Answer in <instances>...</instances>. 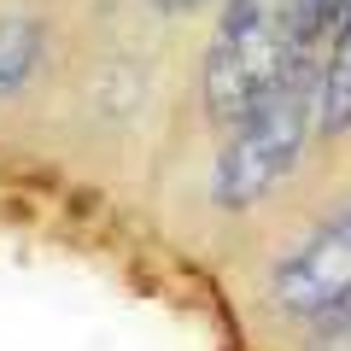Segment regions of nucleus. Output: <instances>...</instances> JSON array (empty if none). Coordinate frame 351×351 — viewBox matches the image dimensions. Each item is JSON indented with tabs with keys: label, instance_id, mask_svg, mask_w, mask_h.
<instances>
[{
	"label": "nucleus",
	"instance_id": "20e7f679",
	"mask_svg": "<svg viewBox=\"0 0 351 351\" xmlns=\"http://www.w3.org/2000/svg\"><path fill=\"white\" fill-rule=\"evenodd\" d=\"M316 123L328 135L351 129V12L334 24V36L322 47V64H316Z\"/></svg>",
	"mask_w": 351,
	"mask_h": 351
},
{
	"label": "nucleus",
	"instance_id": "f257e3e1",
	"mask_svg": "<svg viewBox=\"0 0 351 351\" xmlns=\"http://www.w3.org/2000/svg\"><path fill=\"white\" fill-rule=\"evenodd\" d=\"M299 64H322L311 41V0H228L205 53V112L234 129Z\"/></svg>",
	"mask_w": 351,
	"mask_h": 351
},
{
	"label": "nucleus",
	"instance_id": "39448f33",
	"mask_svg": "<svg viewBox=\"0 0 351 351\" xmlns=\"http://www.w3.org/2000/svg\"><path fill=\"white\" fill-rule=\"evenodd\" d=\"M41 53H47V36H41L36 18H24V12L0 18V94L24 88L29 76H36Z\"/></svg>",
	"mask_w": 351,
	"mask_h": 351
},
{
	"label": "nucleus",
	"instance_id": "0eeeda50",
	"mask_svg": "<svg viewBox=\"0 0 351 351\" xmlns=\"http://www.w3.org/2000/svg\"><path fill=\"white\" fill-rule=\"evenodd\" d=\"M164 12H193V6H205V0H158Z\"/></svg>",
	"mask_w": 351,
	"mask_h": 351
},
{
	"label": "nucleus",
	"instance_id": "7ed1b4c3",
	"mask_svg": "<svg viewBox=\"0 0 351 351\" xmlns=\"http://www.w3.org/2000/svg\"><path fill=\"white\" fill-rule=\"evenodd\" d=\"M351 299V211H339L299 258L276 276V304L287 316H328Z\"/></svg>",
	"mask_w": 351,
	"mask_h": 351
},
{
	"label": "nucleus",
	"instance_id": "f03ea898",
	"mask_svg": "<svg viewBox=\"0 0 351 351\" xmlns=\"http://www.w3.org/2000/svg\"><path fill=\"white\" fill-rule=\"evenodd\" d=\"M311 123H316V64H299L287 82H276L228 129L223 152H217V170H211V199L223 211H252L293 170Z\"/></svg>",
	"mask_w": 351,
	"mask_h": 351
},
{
	"label": "nucleus",
	"instance_id": "423d86ee",
	"mask_svg": "<svg viewBox=\"0 0 351 351\" xmlns=\"http://www.w3.org/2000/svg\"><path fill=\"white\" fill-rule=\"evenodd\" d=\"M351 12V0H311V41H316V53L328 47V36H334V24Z\"/></svg>",
	"mask_w": 351,
	"mask_h": 351
}]
</instances>
